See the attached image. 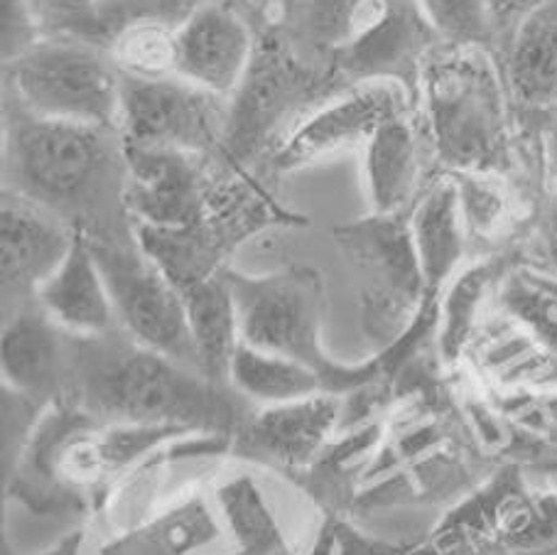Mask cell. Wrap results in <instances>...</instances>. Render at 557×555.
I'll use <instances>...</instances> for the list:
<instances>
[{"label": "cell", "instance_id": "obj_1", "mask_svg": "<svg viewBox=\"0 0 557 555\" xmlns=\"http://www.w3.org/2000/svg\"><path fill=\"white\" fill-rule=\"evenodd\" d=\"M82 340V337H79ZM79 374L86 408L128 425L211 428L232 418V404L221 384L201 371L165 354L128 344H106L103 337H84Z\"/></svg>", "mask_w": 557, "mask_h": 555}, {"label": "cell", "instance_id": "obj_2", "mask_svg": "<svg viewBox=\"0 0 557 555\" xmlns=\"http://www.w3.org/2000/svg\"><path fill=\"white\" fill-rule=\"evenodd\" d=\"M3 168L5 189L64 219L99 197L113 172H126V158L116 128L42 119L11 101Z\"/></svg>", "mask_w": 557, "mask_h": 555}, {"label": "cell", "instance_id": "obj_3", "mask_svg": "<svg viewBox=\"0 0 557 555\" xmlns=\"http://www.w3.org/2000/svg\"><path fill=\"white\" fill-rule=\"evenodd\" d=\"M226 278L236 300L242 342L314 369L334 396L376 379L383 357L367 363H342L324 351L326 295L322 275L314 268L290 266L268 275L226 271Z\"/></svg>", "mask_w": 557, "mask_h": 555}, {"label": "cell", "instance_id": "obj_4", "mask_svg": "<svg viewBox=\"0 0 557 555\" xmlns=\"http://www.w3.org/2000/svg\"><path fill=\"white\" fill-rule=\"evenodd\" d=\"M437 156L462 175H486L506 162L508 123L502 79L486 47H453L422 66Z\"/></svg>", "mask_w": 557, "mask_h": 555}, {"label": "cell", "instance_id": "obj_5", "mask_svg": "<svg viewBox=\"0 0 557 555\" xmlns=\"http://www.w3.org/2000/svg\"><path fill=\"white\" fill-rule=\"evenodd\" d=\"M342 84L351 86L332 62L314 66L275 33L258 37L251 70L228 101L224 148L244 162L265 148L273 152L307 113L342 91Z\"/></svg>", "mask_w": 557, "mask_h": 555}, {"label": "cell", "instance_id": "obj_6", "mask_svg": "<svg viewBox=\"0 0 557 555\" xmlns=\"http://www.w3.org/2000/svg\"><path fill=\"white\" fill-rule=\"evenodd\" d=\"M3 79L5 99L35 116L119 126L123 74L109 50L103 52L79 37H42L3 64Z\"/></svg>", "mask_w": 557, "mask_h": 555}, {"label": "cell", "instance_id": "obj_7", "mask_svg": "<svg viewBox=\"0 0 557 555\" xmlns=\"http://www.w3.org/2000/svg\"><path fill=\"white\" fill-rule=\"evenodd\" d=\"M89 242L109 285L116 320L128 337L140 347L201 371L185 300L168 273L143 251L138 242L123 244L96 234H89Z\"/></svg>", "mask_w": 557, "mask_h": 555}, {"label": "cell", "instance_id": "obj_8", "mask_svg": "<svg viewBox=\"0 0 557 555\" xmlns=\"http://www.w3.org/2000/svg\"><path fill=\"white\" fill-rule=\"evenodd\" d=\"M228 101L180 76L138 79L123 74L119 136L131 148H172L207 156L224 146Z\"/></svg>", "mask_w": 557, "mask_h": 555}, {"label": "cell", "instance_id": "obj_9", "mask_svg": "<svg viewBox=\"0 0 557 555\" xmlns=\"http://www.w3.org/2000/svg\"><path fill=\"white\" fill-rule=\"evenodd\" d=\"M440 42L416 0H373L354 17L347 40L332 54L347 84L393 82L408 89Z\"/></svg>", "mask_w": 557, "mask_h": 555}, {"label": "cell", "instance_id": "obj_10", "mask_svg": "<svg viewBox=\"0 0 557 555\" xmlns=\"http://www.w3.org/2000/svg\"><path fill=\"white\" fill-rule=\"evenodd\" d=\"M406 111V89L393 82H361L320 103L271 152L277 172H295L367 146L381 123Z\"/></svg>", "mask_w": 557, "mask_h": 555}, {"label": "cell", "instance_id": "obj_11", "mask_svg": "<svg viewBox=\"0 0 557 555\" xmlns=\"http://www.w3.org/2000/svg\"><path fill=\"white\" fill-rule=\"evenodd\" d=\"M258 35L228 0H201L177 25V76L232 101L251 70Z\"/></svg>", "mask_w": 557, "mask_h": 555}, {"label": "cell", "instance_id": "obj_12", "mask_svg": "<svg viewBox=\"0 0 557 555\" xmlns=\"http://www.w3.org/2000/svg\"><path fill=\"white\" fill-rule=\"evenodd\" d=\"M123 207L146 229H191L207 222V180L199 156L172 148L123 146Z\"/></svg>", "mask_w": 557, "mask_h": 555}, {"label": "cell", "instance_id": "obj_13", "mask_svg": "<svg viewBox=\"0 0 557 555\" xmlns=\"http://www.w3.org/2000/svg\"><path fill=\"white\" fill-rule=\"evenodd\" d=\"M76 226H66L60 214L5 189L0 207V278L5 310H17L35 300L40 285L70 254Z\"/></svg>", "mask_w": 557, "mask_h": 555}, {"label": "cell", "instance_id": "obj_14", "mask_svg": "<svg viewBox=\"0 0 557 555\" xmlns=\"http://www.w3.org/2000/svg\"><path fill=\"white\" fill-rule=\"evenodd\" d=\"M398 217V214H396ZM396 217L373 214L367 222L337 229V238L367 278L369 322L388 320L410 303H425V288L412 251L410 229Z\"/></svg>", "mask_w": 557, "mask_h": 555}, {"label": "cell", "instance_id": "obj_15", "mask_svg": "<svg viewBox=\"0 0 557 555\" xmlns=\"http://www.w3.org/2000/svg\"><path fill=\"white\" fill-rule=\"evenodd\" d=\"M35 303L57 328L74 337H103L116 320L109 285L96 261L89 232L76 226L74 244L60 268L47 278L35 295Z\"/></svg>", "mask_w": 557, "mask_h": 555}, {"label": "cell", "instance_id": "obj_16", "mask_svg": "<svg viewBox=\"0 0 557 555\" xmlns=\"http://www.w3.org/2000/svg\"><path fill=\"white\" fill-rule=\"evenodd\" d=\"M339 416L334 394L293 400L283 406H265L248 423L242 447L244 453L281 465H305L320 453Z\"/></svg>", "mask_w": 557, "mask_h": 555}, {"label": "cell", "instance_id": "obj_17", "mask_svg": "<svg viewBox=\"0 0 557 555\" xmlns=\"http://www.w3.org/2000/svg\"><path fill=\"white\" fill-rule=\"evenodd\" d=\"M64 349L60 328L37 303H27L5 320L0 342V367L5 388L27 398L50 396L60 384Z\"/></svg>", "mask_w": 557, "mask_h": 555}, {"label": "cell", "instance_id": "obj_18", "mask_svg": "<svg viewBox=\"0 0 557 555\" xmlns=\"http://www.w3.org/2000/svg\"><path fill=\"white\" fill-rule=\"evenodd\" d=\"M410 242L418 271L425 288V303H432L455 275L465 254V217L455 180L432 185L410 217Z\"/></svg>", "mask_w": 557, "mask_h": 555}, {"label": "cell", "instance_id": "obj_19", "mask_svg": "<svg viewBox=\"0 0 557 555\" xmlns=\"http://www.w3.org/2000/svg\"><path fill=\"white\" fill-rule=\"evenodd\" d=\"M180 295L185 300L201 374L224 386L228 381V367H232L234 354L242 344L238 310L226 268L185 285V288H180Z\"/></svg>", "mask_w": 557, "mask_h": 555}, {"label": "cell", "instance_id": "obj_20", "mask_svg": "<svg viewBox=\"0 0 557 555\" xmlns=\"http://www.w3.org/2000/svg\"><path fill=\"white\" fill-rule=\"evenodd\" d=\"M506 82L533 109H557V0L537 8L506 42Z\"/></svg>", "mask_w": 557, "mask_h": 555}, {"label": "cell", "instance_id": "obj_21", "mask_svg": "<svg viewBox=\"0 0 557 555\" xmlns=\"http://www.w3.org/2000/svg\"><path fill=\"white\" fill-rule=\"evenodd\" d=\"M361 152L373 214L396 217L418 185V140L406 111L381 123Z\"/></svg>", "mask_w": 557, "mask_h": 555}, {"label": "cell", "instance_id": "obj_22", "mask_svg": "<svg viewBox=\"0 0 557 555\" xmlns=\"http://www.w3.org/2000/svg\"><path fill=\"white\" fill-rule=\"evenodd\" d=\"M228 384L238 394L263 406H283L293 400L330 394L324 379L305 363L281 357L242 342L228 367Z\"/></svg>", "mask_w": 557, "mask_h": 555}, {"label": "cell", "instance_id": "obj_23", "mask_svg": "<svg viewBox=\"0 0 557 555\" xmlns=\"http://www.w3.org/2000/svg\"><path fill=\"white\" fill-rule=\"evenodd\" d=\"M109 54L119 72L126 76H138V79L177 76V27L156 17L131 21L113 37Z\"/></svg>", "mask_w": 557, "mask_h": 555}, {"label": "cell", "instance_id": "obj_24", "mask_svg": "<svg viewBox=\"0 0 557 555\" xmlns=\"http://www.w3.org/2000/svg\"><path fill=\"white\" fill-rule=\"evenodd\" d=\"M221 506L246 555H275L281 551V535L251 482L236 480L224 486Z\"/></svg>", "mask_w": 557, "mask_h": 555}, {"label": "cell", "instance_id": "obj_25", "mask_svg": "<svg viewBox=\"0 0 557 555\" xmlns=\"http://www.w3.org/2000/svg\"><path fill=\"white\" fill-rule=\"evenodd\" d=\"M440 42L453 47H486L494 42L486 0H416Z\"/></svg>", "mask_w": 557, "mask_h": 555}, {"label": "cell", "instance_id": "obj_26", "mask_svg": "<svg viewBox=\"0 0 557 555\" xmlns=\"http://www.w3.org/2000/svg\"><path fill=\"white\" fill-rule=\"evenodd\" d=\"M214 521L201 504L182 506L131 541L133 555H185L211 541Z\"/></svg>", "mask_w": 557, "mask_h": 555}, {"label": "cell", "instance_id": "obj_27", "mask_svg": "<svg viewBox=\"0 0 557 555\" xmlns=\"http://www.w3.org/2000/svg\"><path fill=\"white\" fill-rule=\"evenodd\" d=\"M488 281V271L484 266H476L465 275H459L453 288L447 293L445 310H442V330L440 347L447 359H455L462 351L465 342L472 330L476 305L482 300Z\"/></svg>", "mask_w": 557, "mask_h": 555}, {"label": "cell", "instance_id": "obj_28", "mask_svg": "<svg viewBox=\"0 0 557 555\" xmlns=\"http://www.w3.org/2000/svg\"><path fill=\"white\" fill-rule=\"evenodd\" d=\"M373 0H307L305 30L310 40L326 52H334L347 40L349 27Z\"/></svg>", "mask_w": 557, "mask_h": 555}, {"label": "cell", "instance_id": "obj_29", "mask_svg": "<svg viewBox=\"0 0 557 555\" xmlns=\"http://www.w3.org/2000/svg\"><path fill=\"white\" fill-rule=\"evenodd\" d=\"M42 5L37 0H0V52L3 64L42 40Z\"/></svg>", "mask_w": 557, "mask_h": 555}, {"label": "cell", "instance_id": "obj_30", "mask_svg": "<svg viewBox=\"0 0 557 555\" xmlns=\"http://www.w3.org/2000/svg\"><path fill=\"white\" fill-rule=\"evenodd\" d=\"M457 189L465 224L479 234L492 232L504 214V199L496 189L484 182L482 175H465L457 182Z\"/></svg>", "mask_w": 557, "mask_h": 555}, {"label": "cell", "instance_id": "obj_31", "mask_svg": "<svg viewBox=\"0 0 557 555\" xmlns=\"http://www.w3.org/2000/svg\"><path fill=\"white\" fill-rule=\"evenodd\" d=\"M545 3H550V0H486L488 17H492L494 40L496 37H502L504 42L511 40L516 27Z\"/></svg>", "mask_w": 557, "mask_h": 555}, {"label": "cell", "instance_id": "obj_32", "mask_svg": "<svg viewBox=\"0 0 557 555\" xmlns=\"http://www.w3.org/2000/svg\"><path fill=\"white\" fill-rule=\"evenodd\" d=\"M42 5V11H50L57 15L66 17H84L91 15L99 5V0H37Z\"/></svg>", "mask_w": 557, "mask_h": 555}, {"label": "cell", "instance_id": "obj_33", "mask_svg": "<svg viewBox=\"0 0 557 555\" xmlns=\"http://www.w3.org/2000/svg\"><path fill=\"white\" fill-rule=\"evenodd\" d=\"M553 119L550 126H547V136H545V150H547V162H550L553 177L557 182V109H553Z\"/></svg>", "mask_w": 557, "mask_h": 555}, {"label": "cell", "instance_id": "obj_34", "mask_svg": "<svg viewBox=\"0 0 557 555\" xmlns=\"http://www.w3.org/2000/svg\"><path fill=\"white\" fill-rule=\"evenodd\" d=\"M79 543H82V535L72 533V535H66L62 543H57L54 548L45 551L40 555H79Z\"/></svg>", "mask_w": 557, "mask_h": 555}, {"label": "cell", "instance_id": "obj_35", "mask_svg": "<svg viewBox=\"0 0 557 555\" xmlns=\"http://www.w3.org/2000/svg\"><path fill=\"white\" fill-rule=\"evenodd\" d=\"M547 246H550V256L557 266V214H553L550 224H547Z\"/></svg>", "mask_w": 557, "mask_h": 555}, {"label": "cell", "instance_id": "obj_36", "mask_svg": "<svg viewBox=\"0 0 557 555\" xmlns=\"http://www.w3.org/2000/svg\"><path fill=\"white\" fill-rule=\"evenodd\" d=\"M246 3L253 5V8H273V5L281 3V0H246Z\"/></svg>", "mask_w": 557, "mask_h": 555}]
</instances>
